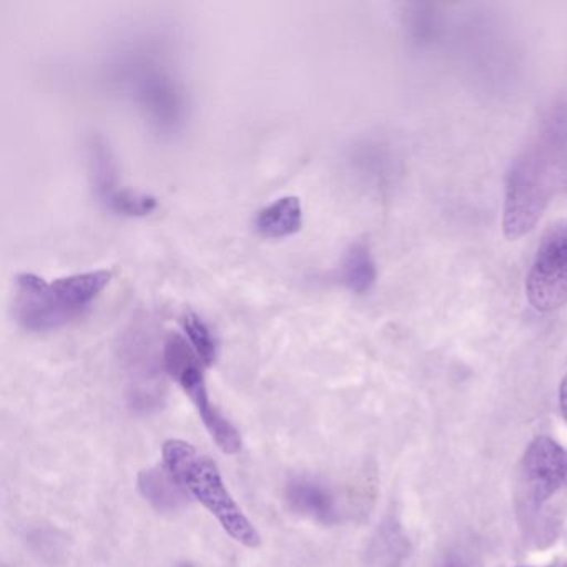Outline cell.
Returning a JSON list of instances; mask_svg holds the SVG:
<instances>
[{"mask_svg":"<svg viewBox=\"0 0 567 567\" xmlns=\"http://www.w3.org/2000/svg\"><path fill=\"white\" fill-rule=\"evenodd\" d=\"M144 41L112 58L109 82L135 105L155 134L175 137L188 121L187 91L171 58L155 42Z\"/></svg>","mask_w":567,"mask_h":567,"instance_id":"obj_1","label":"cell"},{"mask_svg":"<svg viewBox=\"0 0 567 567\" xmlns=\"http://www.w3.org/2000/svg\"><path fill=\"white\" fill-rule=\"evenodd\" d=\"M111 280L112 271L107 270L69 275L54 281H45L35 274L19 275L16 280V320L31 333L61 330L84 317Z\"/></svg>","mask_w":567,"mask_h":567,"instance_id":"obj_2","label":"cell"},{"mask_svg":"<svg viewBox=\"0 0 567 567\" xmlns=\"http://www.w3.org/2000/svg\"><path fill=\"white\" fill-rule=\"evenodd\" d=\"M162 456L164 466L174 474L188 496L197 499L220 523L221 529L231 539L250 549L260 546L261 537L257 527L228 493L214 460L198 453L194 444L184 440L165 441Z\"/></svg>","mask_w":567,"mask_h":567,"instance_id":"obj_3","label":"cell"},{"mask_svg":"<svg viewBox=\"0 0 567 567\" xmlns=\"http://www.w3.org/2000/svg\"><path fill=\"white\" fill-rule=\"evenodd\" d=\"M556 177L534 142L524 148L511 165L504 195L503 230L509 240H517L536 227L550 198L557 194Z\"/></svg>","mask_w":567,"mask_h":567,"instance_id":"obj_4","label":"cell"},{"mask_svg":"<svg viewBox=\"0 0 567 567\" xmlns=\"http://www.w3.org/2000/svg\"><path fill=\"white\" fill-rule=\"evenodd\" d=\"M164 364L167 373L181 384L184 393L190 398L202 423L205 424L208 434L220 447L221 453L230 454V456L240 453V433L212 403L207 383H205V364L192 350L187 338L177 333L168 334L164 343Z\"/></svg>","mask_w":567,"mask_h":567,"instance_id":"obj_5","label":"cell"},{"mask_svg":"<svg viewBox=\"0 0 567 567\" xmlns=\"http://www.w3.org/2000/svg\"><path fill=\"white\" fill-rule=\"evenodd\" d=\"M527 301L537 311H553L567 303V221L544 231L526 280Z\"/></svg>","mask_w":567,"mask_h":567,"instance_id":"obj_6","label":"cell"},{"mask_svg":"<svg viewBox=\"0 0 567 567\" xmlns=\"http://www.w3.org/2000/svg\"><path fill=\"white\" fill-rule=\"evenodd\" d=\"M89 164L95 197L105 210L128 218L147 217L157 210L158 200L154 195L132 190L118 181L117 162L104 138H92L89 144Z\"/></svg>","mask_w":567,"mask_h":567,"instance_id":"obj_7","label":"cell"},{"mask_svg":"<svg viewBox=\"0 0 567 567\" xmlns=\"http://www.w3.org/2000/svg\"><path fill=\"white\" fill-rule=\"evenodd\" d=\"M520 474L527 497L540 506L567 487V451L553 437H536L524 453Z\"/></svg>","mask_w":567,"mask_h":567,"instance_id":"obj_8","label":"cell"},{"mask_svg":"<svg viewBox=\"0 0 567 567\" xmlns=\"http://www.w3.org/2000/svg\"><path fill=\"white\" fill-rule=\"evenodd\" d=\"M285 499L293 513L317 523L330 526L340 519L337 497L327 486L317 481L307 480V477L291 481L285 491Z\"/></svg>","mask_w":567,"mask_h":567,"instance_id":"obj_9","label":"cell"},{"mask_svg":"<svg viewBox=\"0 0 567 567\" xmlns=\"http://www.w3.org/2000/svg\"><path fill=\"white\" fill-rule=\"evenodd\" d=\"M536 144L546 157L559 192H567V104L550 111Z\"/></svg>","mask_w":567,"mask_h":567,"instance_id":"obj_10","label":"cell"},{"mask_svg":"<svg viewBox=\"0 0 567 567\" xmlns=\"http://www.w3.org/2000/svg\"><path fill=\"white\" fill-rule=\"evenodd\" d=\"M303 225V208L300 198L293 195L278 198L258 212L255 230L268 240H281L298 234Z\"/></svg>","mask_w":567,"mask_h":567,"instance_id":"obj_11","label":"cell"},{"mask_svg":"<svg viewBox=\"0 0 567 567\" xmlns=\"http://www.w3.org/2000/svg\"><path fill=\"white\" fill-rule=\"evenodd\" d=\"M142 496L161 513H175L188 503V493L165 466H155L138 474Z\"/></svg>","mask_w":567,"mask_h":567,"instance_id":"obj_12","label":"cell"},{"mask_svg":"<svg viewBox=\"0 0 567 567\" xmlns=\"http://www.w3.org/2000/svg\"><path fill=\"white\" fill-rule=\"evenodd\" d=\"M340 278L348 290L364 295L373 288L377 281V265L371 257L370 248L363 241L350 245L341 258Z\"/></svg>","mask_w":567,"mask_h":567,"instance_id":"obj_13","label":"cell"},{"mask_svg":"<svg viewBox=\"0 0 567 567\" xmlns=\"http://www.w3.org/2000/svg\"><path fill=\"white\" fill-rule=\"evenodd\" d=\"M182 328L190 343L192 350L200 358L205 367H212L217 360V340L212 333L210 327L194 311H187L182 317Z\"/></svg>","mask_w":567,"mask_h":567,"instance_id":"obj_14","label":"cell"},{"mask_svg":"<svg viewBox=\"0 0 567 567\" xmlns=\"http://www.w3.org/2000/svg\"><path fill=\"white\" fill-rule=\"evenodd\" d=\"M559 406L560 411H563L564 420H566L567 423V374L563 378V381H560Z\"/></svg>","mask_w":567,"mask_h":567,"instance_id":"obj_15","label":"cell"},{"mask_svg":"<svg viewBox=\"0 0 567 567\" xmlns=\"http://www.w3.org/2000/svg\"><path fill=\"white\" fill-rule=\"evenodd\" d=\"M441 567H466L464 566L463 560H461V557L457 556H450L446 560H444L443 566Z\"/></svg>","mask_w":567,"mask_h":567,"instance_id":"obj_16","label":"cell"},{"mask_svg":"<svg viewBox=\"0 0 567 567\" xmlns=\"http://www.w3.org/2000/svg\"><path fill=\"white\" fill-rule=\"evenodd\" d=\"M182 567H192V566H182Z\"/></svg>","mask_w":567,"mask_h":567,"instance_id":"obj_17","label":"cell"}]
</instances>
